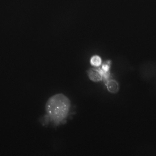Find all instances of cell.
Masks as SVG:
<instances>
[{"instance_id":"6da1fadb","label":"cell","mask_w":156,"mask_h":156,"mask_svg":"<svg viewBox=\"0 0 156 156\" xmlns=\"http://www.w3.org/2000/svg\"><path fill=\"white\" fill-rule=\"evenodd\" d=\"M71 108V102L62 93L55 94L50 97L45 106L46 114L45 123L51 122L57 126L66 122Z\"/></svg>"},{"instance_id":"7a4b0ae2","label":"cell","mask_w":156,"mask_h":156,"mask_svg":"<svg viewBox=\"0 0 156 156\" xmlns=\"http://www.w3.org/2000/svg\"><path fill=\"white\" fill-rule=\"evenodd\" d=\"M89 78L94 82H98L102 80V76L98 68H91L87 71Z\"/></svg>"},{"instance_id":"3957f363","label":"cell","mask_w":156,"mask_h":156,"mask_svg":"<svg viewBox=\"0 0 156 156\" xmlns=\"http://www.w3.org/2000/svg\"><path fill=\"white\" fill-rule=\"evenodd\" d=\"M105 84L108 91L111 93H115L119 91V84L115 80L109 79Z\"/></svg>"},{"instance_id":"277c9868","label":"cell","mask_w":156,"mask_h":156,"mask_svg":"<svg viewBox=\"0 0 156 156\" xmlns=\"http://www.w3.org/2000/svg\"><path fill=\"white\" fill-rule=\"evenodd\" d=\"M90 63L92 66H94V67H100L101 64V59L99 56H94L91 58Z\"/></svg>"}]
</instances>
